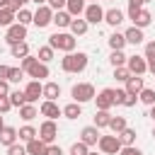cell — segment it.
<instances>
[{"label": "cell", "mask_w": 155, "mask_h": 155, "mask_svg": "<svg viewBox=\"0 0 155 155\" xmlns=\"http://www.w3.org/2000/svg\"><path fill=\"white\" fill-rule=\"evenodd\" d=\"M87 63H90V56H87V53H82V51L75 53V51H73V53H65V56L61 58V70L78 75V73H82V70L87 68Z\"/></svg>", "instance_id": "cell-1"}, {"label": "cell", "mask_w": 155, "mask_h": 155, "mask_svg": "<svg viewBox=\"0 0 155 155\" xmlns=\"http://www.w3.org/2000/svg\"><path fill=\"white\" fill-rule=\"evenodd\" d=\"M48 46L53 51H65V53H73L75 46H78V39L70 34V31H56L48 36Z\"/></svg>", "instance_id": "cell-2"}, {"label": "cell", "mask_w": 155, "mask_h": 155, "mask_svg": "<svg viewBox=\"0 0 155 155\" xmlns=\"http://www.w3.org/2000/svg\"><path fill=\"white\" fill-rule=\"evenodd\" d=\"M94 85L92 82H78V85H73V90H70V97H73V102H78V104H85V102H92L94 99Z\"/></svg>", "instance_id": "cell-3"}, {"label": "cell", "mask_w": 155, "mask_h": 155, "mask_svg": "<svg viewBox=\"0 0 155 155\" xmlns=\"http://www.w3.org/2000/svg\"><path fill=\"white\" fill-rule=\"evenodd\" d=\"M56 136H58V126H56V121H51V119H46V121L39 126V131H36V138L44 140L46 145H51V143L56 140Z\"/></svg>", "instance_id": "cell-4"}, {"label": "cell", "mask_w": 155, "mask_h": 155, "mask_svg": "<svg viewBox=\"0 0 155 155\" xmlns=\"http://www.w3.org/2000/svg\"><path fill=\"white\" fill-rule=\"evenodd\" d=\"M99 150L104 153V155H119V150H121V140H119V136L114 133V136H99Z\"/></svg>", "instance_id": "cell-5"}, {"label": "cell", "mask_w": 155, "mask_h": 155, "mask_svg": "<svg viewBox=\"0 0 155 155\" xmlns=\"http://www.w3.org/2000/svg\"><path fill=\"white\" fill-rule=\"evenodd\" d=\"M82 19H85L87 24H99V22H104V10L99 7V2H90V5L85 7V12H82Z\"/></svg>", "instance_id": "cell-6"}, {"label": "cell", "mask_w": 155, "mask_h": 155, "mask_svg": "<svg viewBox=\"0 0 155 155\" xmlns=\"http://www.w3.org/2000/svg\"><path fill=\"white\" fill-rule=\"evenodd\" d=\"M126 68H128L131 75H140V78L148 73V63H145V58H143V56H136V53L126 58Z\"/></svg>", "instance_id": "cell-7"}, {"label": "cell", "mask_w": 155, "mask_h": 155, "mask_svg": "<svg viewBox=\"0 0 155 155\" xmlns=\"http://www.w3.org/2000/svg\"><path fill=\"white\" fill-rule=\"evenodd\" d=\"M94 102H97V109L102 111H109L114 107V87H104L94 94Z\"/></svg>", "instance_id": "cell-8"}, {"label": "cell", "mask_w": 155, "mask_h": 155, "mask_svg": "<svg viewBox=\"0 0 155 155\" xmlns=\"http://www.w3.org/2000/svg\"><path fill=\"white\" fill-rule=\"evenodd\" d=\"M39 29H44V27H48L51 22H53V10L48 7V5H41V7H36V12H34V19H31Z\"/></svg>", "instance_id": "cell-9"}, {"label": "cell", "mask_w": 155, "mask_h": 155, "mask_svg": "<svg viewBox=\"0 0 155 155\" xmlns=\"http://www.w3.org/2000/svg\"><path fill=\"white\" fill-rule=\"evenodd\" d=\"M27 39V27H22V24H12V27H7V31H5V41L10 44V46H15V44H19V41H24Z\"/></svg>", "instance_id": "cell-10"}, {"label": "cell", "mask_w": 155, "mask_h": 155, "mask_svg": "<svg viewBox=\"0 0 155 155\" xmlns=\"http://www.w3.org/2000/svg\"><path fill=\"white\" fill-rule=\"evenodd\" d=\"M24 94H27V104H34L39 102V97H44V85L39 80H29L24 87Z\"/></svg>", "instance_id": "cell-11"}, {"label": "cell", "mask_w": 155, "mask_h": 155, "mask_svg": "<svg viewBox=\"0 0 155 155\" xmlns=\"http://www.w3.org/2000/svg\"><path fill=\"white\" fill-rule=\"evenodd\" d=\"M99 128L97 126H85L82 131H80V143H85L87 148H92V145H97L99 143Z\"/></svg>", "instance_id": "cell-12"}, {"label": "cell", "mask_w": 155, "mask_h": 155, "mask_svg": "<svg viewBox=\"0 0 155 155\" xmlns=\"http://www.w3.org/2000/svg\"><path fill=\"white\" fill-rule=\"evenodd\" d=\"M39 114L41 116H46V119H51V121H56L63 111H61V107L56 104V102H48V99H44L41 104H39Z\"/></svg>", "instance_id": "cell-13"}, {"label": "cell", "mask_w": 155, "mask_h": 155, "mask_svg": "<svg viewBox=\"0 0 155 155\" xmlns=\"http://www.w3.org/2000/svg\"><path fill=\"white\" fill-rule=\"evenodd\" d=\"M124 19H126V15H124V12L119 10V7H111V10H104V22H107L109 27H114V29H116V27H119V24H121Z\"/></svg>", "instance_id": "cell-14"}, {"label": "cell", "mask_w": 155, "mask_h": 155, "mask_svg": "<svg viewBox=\"0 0 155 155\" xmlns=\"http://www.w3.org/2000/svg\"><path fill=\"white\" fill-rule=\"evenodd\" d=\"M27 75H29L31 80H39V82H41L44 78H48V75H51V70H48V65H46V63H39V61H36V63L27 70Z\"/></svg>", "instance_id": "cell-15"}, {"label": "cell", "mask_w": 155, "mask_h": 155, "mask_svg": "<svg viewBox=\"0 0 155 155\" xmlns=\"http://www.w3.org/2000/svg\"><path fill=\"white\" fill-rule=\"evenodd\" d=\"M124 39H126V44L138 46V44L145 41V34H143V29H138V27H128V29L124 31Z\"/></svg>", "instance_id": "cell-16"}, {"label": "cell", "mask_w": 155, "mask_h": 155, "mask_svg": "<svg viewBox=\"0 0 155 155\" xmlns=\"http://www.w3.org/2000/svg\"><path fill=\"white\" fill-rule=\"evenodd\" d=\"M68 29H70V34L78 39V36H85V34H87L90 24H87L82 17H73V22H70V27H68Z\"/></svg>", "instance_id": "cell-17"}, {"label": "cell", "mask_w": 155, "mask_h": 155, "mask_svg": "<svg viewBox=\"0 0 155 155\" xmlns=\"http://www.w3.org/2000/svg\"><path fill=\"white\" fill-rule=\"evenodd\" d=\"M143 87H145L143 78H140V75H131V78L126 80V87H124V90H126L128 94H136V97H138V92H140Z\"/></svg>", "instance_id": "cell-18"}, {"label": "cell", "mask_w": 155, "mask_h": 155, "mask_svg": "<svg viewBox=\"0 0 155 155\" xmlns=\"http://www.w3.org/2000/svg\"><path fill=\"white\" fill-rule=\"evenodd\" d=\"M0 143H2L5 148L15 145V143H17V128H15V126H5V128L0 131Z\"/></svg>", "instance_id": "cell-19"}, {"label": "cell", "mask_w": 155, "mask_h": 155, "mask_svg": "<svg viewBox=\"0 0 155 155\" xmlns=\"http://www.w3.org/2000/svg\"><path fill=\"white\" fill-rule=\"evenodd\" d=\"M85 7H87V0H68L65 2V12L70 17H80L85 12Z\"/></svg>", "instance_id": "cell-20"}, {"label": "cell", "mask_w": 155, "mask_h": 155, "mask_svg": "<svg viewBox=\"0 0 155 155\" xmlns=\"http://www.w3.org/2000/svg\"><path fill=\"white\" fill-rule=\"evenodd\" d=\"M70 22H73V17H70L65 10H58V12H53V22H51V24H56L58 29H68V27H70Z\"/></svg>", "instance_id": "cell-21"}, {"label": "cell", "mask_w": 155, "mask_h": 155, "mask_svg": "<svg viewBox=\"0 0 155 155\" xmlns=\"http://www.w3.org/2000/svg\"><path fill=\"white\" fill-rule=\"evenodd\" d=\"M61 111H63V116H65V119H70V121H73V119H80V116H82V104L70 102V104H65Z\"/></svg>", "instance_id": "cell-22"}, {"label": "cell", "mask_w": 155, "mask_h": 155, "mask_svg": "<svg viewBox=\"0 0 155 155\" xmlns=\"http://www.w3.org/2000/svg\"><path fill=\"white\" fill-rule=\"evenodd\" d=\"M24 148H27V155H46V148H48V145H46L44 140L34 138V140H29Z\"/></svg>", "instance_id": "cell-23"}, {"label": "cell", "mask_w": 155, "mask_h": 155, "mask_svg": "<svg viewBox=\"0 0 155 155\" xmlns=\"http://www.w3.org/2000/svg\"><path fill=\"white\" fill-rule=\"evenodd\" d=\"M58 97H61V85H58V82H46V85H44V99L56 102Z\"/></svg>", "instance_id": "cell-24"}, {"label": "cell", "mask_w": 155, "mask_h": 155, "mask_svg": "<svg viewBox=\"0 0 155 155\" xmlns=\"http://www.w3.org/2000/svg\"><path fill=\"white\" fill-rule=\"evenodd\" d=\"M36 138V128L34 126H22V128H17V140H22V143H29V140H34Z\"/></svg>", "instance_id": "cell-25"}, {"label": "cell", "mask_w": 155, "mask_h": 155, "mask_svg": "<svg viewBox=\"0 0 155 155\" xmlns=\"http://www.w3.org/2000/svg\"><path fill=\"white\" fill-rule=\"evenodd\" d=\"M107 41H109V48H111V51H124V46H126V39H124L121 31H114Z\"/></svg>", "instance_id": "cell-26"}, {"label": "cell", "mask_w": 155, "mask_h": 155, "mask_svg": "<svg viewBox=\"0 0 155 155\" xmlns=\"http://www.w3.org/2000/svg\"><path fill=\"white\" fill-rule=\"evenodd\" d=\"M7 97H10V104H12V109H15V107L19 109V107H24V104H27V94H24V90H12Z\"/></svg>", "instance_id": "cell-27"}, {"label": "cell", "mask_w": 155, "mask_h": 155, "mask_svg": "<svg viewBox=\"0 0 155 155\" xmlns=\"http://www.w3.org/2000/svg\"><path fill=\"white\" fill-rule=\"evenodd\" d=\"M116 136H119L121 145H136V136H138V133H136V128H128V126H126V128H124L121 133H116Z\"/></svg>", "instance_id": "cell-28"}, {"label": "cell", "mask_w": 155, "mask_h": 155, "mask_svg": "<svg viewBox=\"0 0 155 155\" xmlns=\"http://www.w3.org/2000/svg\"><path fill=\"white\" fill-rule=\"evenodd\" d=\"M150 22H153V15H150L148 10H143V7H140V12H138V17L133 19V27H138V29H145V27H148Z\"/></svg>", "instance_id": "cell-29"}, {"label": "cell", "mask_w": 155, "mask_h": 155, "mask_svg": "<svg viewBox=\"0 0 155 155\" xmlns=\"http://www.w3.org/2000/svg\"><path fill=\"white\" fill-rule=\"evenodd\" d=\"M10 53H12V58H24V56H29V44L27 41H19V44H15V46H10Z\"/></svg>", "instance_id": "cell-30"}, {"label": "cell", "mask_w": 155, "mask_h": 155, "mask_svg": "<svg viewBox=\"0 0 155 155\" xmlns=\"http://www.w3.org/2000/svg\"><path fill=\"white\" fill-rule=\"evenodd\" d=\"M109 121H111V114L97 109V114H94V124H92V126H97V128H109Z\"/></svg>", "instance_id": "cell-31"}, {"label": "cell", "mask_w": 155, "mask_h": 155, "mask_svg": "<svg viewBox=\"0 0 155 155\" xmlns=\"http://www.w3.org/2000/svg\"><path fill=\"white\" fill-rule=\"evenodd\" d=\"M138 102H143L145 107H153V104H155V90H153V87H143V90L138 92Z\"/></svg>", "instance_id": "cell-32"}, {"label": "cell", "mask_w": 155, "mask_h": 155, "mask_svg": "<svg viewBox=\"0 0 155 155\" xmlns=\"http://www.w3.org/2000/svg\"><path fill=\"white\" fill-rule=\"evenodd\" d=\"M31 19H34V12H29L27 7H22L19 12H15V22H17V24H22V27L31 24Z\"/></svg>", "instance_id": "cell-33"}, {"label": "cell", "mask_w": 155, "mask_h": 155, "mask_svg": "<svg viewBox=\"0 0 155 155\" xmlns=\"http://www.w3.org/2000/svg\"><path fill=\"white\" fill-rule=\"evenodd\" d=\"M36 116H39V109H36L34 104H24V107H19V119L31 121V119H36Z\"/></svg>", "instance_id": "cell-34"}, {"label": "cell", "mask_w": 155, "mask_h": 155, "mask_svg": "<svg viewBox=\"0 0 155 155\" xmlns=\"http://www.w3.org/2000/svg\"><path fill=\"white\" fill-rule=\"evenodd\" d=\"M36 58H39V63H46V65H48V63L53 61V48H51L48 44H46V46H41V48H39V53H36Z\"/></svg>", "instance_id": "cell-35"}, {"label": "cell", "mask_w": 155, "mask_h": 155, "mask_svg": "<svg viewBox=\"0 0 155 155\" xmlns=\"http://www.w3.org/2000/svg\"><path fill=\"white\" fill-rule=\"evenodd\" d=\"M126 53L124 51H111V56H109V63L114 65V68H121V65H126Z\"/></svg>", "instance_id": "cell-36"}, {"label": "cell", "mask_w": 155, "mask_h": 155, "mask_svg": "<svg viewBox=\"0 0 155 155\" xmlns=\"http://www.w3.org/2000/svg\"><path fill=\"white\" fill-rule=\"evenodd\" d=\"M126 126H128V124H126V116H111V121H109V128H111L114 133H121Z\"/></svg>", "instance_id": "cell-37"}, {"label": "cell", "mask_w": 155, "mask_h": 155, "mask_svg": "<svg viewBox=\"0 0 155 155\" xmlns=\"http://www.w3.org/2000/svg\"><path fill=\"white\" fill-rule=\"evenodd\" d=\"M12 24H15V12H12V10H7V7H5V10H0V27H5V29H7V27H12Z\"/></svg>", "instance_id": "cell-38"}, {"label": "cell", "mask_w": 155, "mask_h": 155, "mask_svg": "<svg viewBox=\"0 0 155 155\" xmlns=\"http://www.w3.org/2000/svg\"><path fill=\"white\" fill-rule=\"evenodd\" d=\"M22 80H24V70H22V68H10L7 82H22Z\"/></svg>", "instance_id": "cell-39"}, {"label": "cell", "mask_w": 155, "mask_h": 155, "mask_svg": "<svg viewBox=\"0 0 155 155\" xmlns=\"http://www.w3.org/2000/svg\"><path fill=\"white\" fill-rule=\"evenodd\" d=\"M114 78H116V82H126L131 78V73H128L126 65H121V68H114Z\"/></svg>", "instance_id": "cell-40"}, {"label": "cell", "mask_w": 155, "mask_h": 155, "mask_svg": "<svg viewBox=\"0 0 155 155\" xmlns=\"http://www.w3.org/2000/svg\"><path fill=\"white\" fill-rule=\"evenodd\" d=\"M87 153H90V148H87L85 143H80V140L70 145V155H87Z\"/></svg>", "instance_id": "cell-41"}, {"label": "cell", "mask_w": 155, "mask_h": 155, "mask_svg": "<svg viewBox=\"0 0 155 155\" xmlns=\"http://www.w3.org/2000/svg\"><path fill=\"white\" fill-rule=\"evenodd\" d=\"M36 61H39V58H36V56H31V53H29V56H24V58H22V61H19V68H22V70H24V73H27V70H29V68H31V65H34V63H36Z\"/></svg>", "instance_id": "cell-42"}, {"label": "cell", "mask_w": 155, "mask_h": 155, "mask_svg": "<svg viewBox=\"0 0 155 155\" xmlns=\"http://www.w3.org/2000/svg\"><path fill=\"white\" fill-rule=\"evenodd\" d=\"M143 58H145V61H155V41H148V44H145Z\"/></svg>", "instance_id": "cell-43"}, {"label": "cell", "mask_w": 155, "mask_h": 155, "mask_svg": "<svg viewBox=\"0 0 155 155\" xmlns=\"http://www.w3.org/2000/svg\"><path fill=\"white\" fill-rule=\"evenodd\" d=\"M7 155H27V148L22 143H15V145L7 148Z\"/></svg>", "instance_id": "cell-44"}, {"label": "cell", "mask_w": 155, "mask_h": 155, "mask_svg": "<svg viewBox=\"0 0 155 155\" xmlns=\"http://www.w3.org/2000/svg\"><path fill=\"white\" fill-rule=\"evenodd\" d=\"M119 155H143V150H138L136 145H121Z\"/></svg>", "instance_id": "cell-45"}, {"label": "cell", "mask_w": 155, "mask_h": 155, "mask_svg": "<svg viewBox=\"0 0 155 155\" xmlns=\"http://www.w3.org/2000/svg\"><path fill=\"white\" fill-rule=\"evenodd\" d=\"M65 2H68V0H46V5H48L53 12H58V10H65Z\"/></svg>", "instance_id": "cell-46"}, {"label": "cell", "mask_w": 155, "mask_h": 155, "mask_svg": "<svg viewBox=\"0 0 155 155\" xmlns=\"http://www.w3.org/2000/svg\"><path fill=\"white\" fill-rule=\"evenodd\" d=\"M29 0H10V5H7V10H12V12H19L24 5H27Z\"/></svg>", "instance_id": "cell-47"}, {"label": "cell", "mask_w": 155, "mask_h": 155, "mask_svg": "<svg viewBox=\"0 0 155 155\" xmlns=\"http://www.w3.org/2000/svg\"><path fill=\"white\" fill-rule=\"evenodd\" d=\"M136 102H138V97H136V94H128V92H126V97H124L121 107H126V109H128V107H136Z\"/></svg>", "instance_id": "cell-48"}, {"label": "cell", "mask_w": 155, "mask_h": 155, "mask_svg": "<svg viewBox=\"0 0 155 155\" xmlns=\"http://www.w3.org/2000/svg\"><path fill=\"white\" fill-rule=\"evenodd\" d=\"M12 109V104H10V97H0V114H7Z\"/></svg>", "instance_id": "cell-49"}, {"label": "cell", "mask_w": 155, "mask_h": 155, "mask_svg": "<svg viewBox=\"0 0 155 155\" xmlns=\"http://www.w3.org/2000/svg\"><path fill=\"white\" fill-rule=\"evenodd\" d=\"M138 12H140V7H138V5H128V10H126V15H128V19H131V22L138 17Z\"/></svg>", "instance_id": "cell-50"}, {"label": "cell", "mask_w": 155, "mask_h": 155, "mask_svg": "<svg viewBox=\"0 0 155 155\" xmlns=\"http://www.w3.org/2000/svg\"><path fill=\"white\" fill-rule=\"evenodd\" d=\"M126 97V90H114V107H119Z\"/></svg>", "instance_id": "cell-51"}, {"label": "cell", "mask_w": 155, "mask_h": 155, "mask_svg": "<svg viewBox=\"0 0 155 155\" xmlns=\"http://www.w3.org/2000/svg\"><path fill=\"white\" fill-rule=\"evenodd\" d=\"M12 90H10V82L7 80H0V97H7Z\"/></svg>", "instance_id": "cell-52"}, {"label": "cell", "mask_w": 155, "mask_h": 155, "mask_svg": "<svg viewBox=\"0 0 155 155\" xmlns=\"http://www.w3.org/2000/svg\"><path fill=\"white\" fill-rule=\"evenodd\" d=\"M46 155H63V150H61V145H53V143H51V145L46 148Z\"/></svg>", "instance_id": "cell-53"}, {"label": "cell", "mask_w": 155, "mask_h": 155, "mask_svg": "<svg viewBox=\"0 0 155 155\" xmlns=\"http://www.w3.org/2000/svg\"><path fill=\"white\" fill-rule=\"evenodd\" d=\"M7 73H10V65L0 63V80H7Z\"/></svg>", "instance_id": "cell-54"}, {"label": "cell", "mask_w": 155, "mask_h": 155, "mask_svg": "<svg viewBox=\"0 0 155 155\" xmlns=\"http://www.w3.org/2000/svg\"><path fill=\"white\" fill-rule=\"evenodd\" d=\"M145 2H153V0H128V5H138V7H143Z\"/></svg>", "instance_id": "cell-55"}, {"label": "cell", "mask_w": 155, "mask_h": 155, "mask_svg": "<svg viewBox=\"0 0 155 155\" xmlns=\"http://www.w3.org/2000/svg\"><path fill=\"white\" fill-rule=\"evenodd\" d=\"M145 63H148V70L155 75V61H145Z\"/></svg>", "instance_id": "cell-56"}, {"label": "cell", "mask_w": 155, "mask_h": 155, "mask_svg": "<svg viewBox=\"0 0 155 155\" xmlns=\"http://www.w3.org/2000/svg\"><path fill=\"white\" fill-rule=\"evenodd\" d=\"M29 2H34L36 7H41V5H46V0H29Z\"/></svg>", "instance_id": "cell-57"}, {"label": "cell", "mask_w": 155, "mask_h": 155, "mask_svg": "<svg viewBox=\"0 0 155 155\" xmlns=\"http://www.w3.org/2000/svg\"><path fill=\"white\" fill-rule=\"evenodd\" d=\"M7 5H10V0H0V10H5Z\"/></svg>", "instance_id": "cell-58"}, {"label": "cell", "mask_w": 155, "mask_h": 155, "mask_svg": "<svg viewBox=\"0 0 155 155\" xmlns=\"http://www.w3.org/2000/svg\"><path fill=\"white\" fill-rule=\"evenodd\" d=\"M148 116H150V119H153V121H155V104H153V107H150V114H148Z\"/></svg>", "instance_id": "cell-59"}, {"label": "cell", "mask_w": 155, "mask_h": 155, "mask_svg": "<svg viewBox=\"0 0 155 155\" xmlns=\"http://www.w3.org/2000/svg\"><path fill=\"white\" fill-rule=\"evenodd\" d=\"M5 128V121H2V114H0V131Z\"/></svg>", "instance_id": "cell-60"}, {"label": "cell", "mask_w": 155, "mask_h": 155, "mask_svg": "<svg viewBox=\"0 0 155 155\" xmlns=\"http://www.w3.org/2000/svg\"><path fill=\"white\" fill-rule=\"evenodd\" d=\"M87 155H97V153H92V150H90V153H87Z\"/></svg>", "instance_id": "cell-61"}, {"label": "cell", "mask_w": 155, "mask_h": 155, "mask_svg": "<svg viewBox=\"0 0 155 155\" xmlns=\"http://www.w3.org/2000/svg\"><path fill=\"white\" fill-rule=\"evenodd\" d=\"M153 138H155V128H153Z\"/></svg>", "instance_id": "cell-62"}, {"label": "cell", "mask_w": 155, "mask_h": 155, "mask_svg": "<svg viewBox=\"0 0 155 155\" xmlns=\"http://www.w3.org/2000/svg\"><path fill=\"white\" fill-rule=\"evenodd\" d=\"M90 2H99V0H90Z\"/></svg>", "instance_id": "cell-63"}, {"label": "cell", "mask_w": 155, "mask_h": 155, "mask_svg": "<svg viewBox=\"0 0 155 155\" xmlns=\"http://www.w3.org/2000/svg\"><path fill=\"white\" fill-rule=\"evenodd\" d=\"M109 2H111V0H109Z\"/></svg>", "instance_id": "cell-64"}]
</instances>
